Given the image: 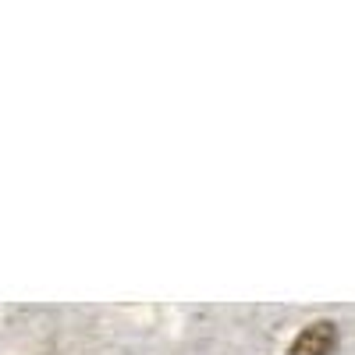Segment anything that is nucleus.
Wrapping results in <instances>:
<instances>
[{"mask_svg": "<svg viewBox=\"0 0 355 355\" xmlns=\"http://www.w3.org/2000/svg\"><path fill=\"white\" fill-rule=\"evenodd\" d=\"M338 352V327L331 320H316L291 341L288 355H334Z\"/></svg>", "mask_w": 355, "mask_h": 355, "instance_id": "nucleus-1", "label": "nucleus"}]
</instances>
